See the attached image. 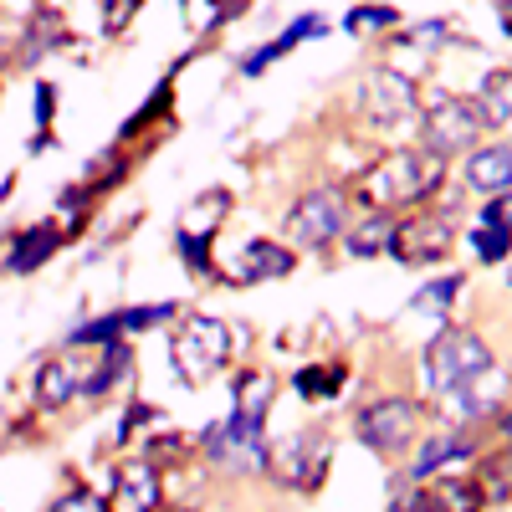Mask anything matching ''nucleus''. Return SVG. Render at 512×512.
<instances>
[{"label": "nucleus", "mask_w": 512, "mask_h": 512, "mask_svg": "<svg viewBox=\"0 0 512 512\" xmlns=\"http://www.w3.org/2000/svg\"><path fill=\"white\" fill-rule=\"evenodd\" d=\"M164 108H169V82H159V93H154V103H149V108H139L134 118H128V123H123V139H134V134H139V128H144V123H149L154 113H164Z\"/></svg>", "instance_id": "35"}, {"label": "nucleus", "mask_w": 512, "mask_h": 512, "mask_svg": "<svg viewBox=\"0 0 512 512\" xmlns=\"http://www.w3.org/2000/svg\"><path fill=\"white\" fill-rule=\"evenodd\" d=\"M446 246H451V226L441 216H410V221L395 226L390 256L405 262V267H415V262H436V256H446Z\"/></svg>", "instance_id": "10"}, {"label": "nucleus", "mask_w": 512, "mask_h": 512, "mask_svg": "<svg viewBox=\"0 0 512 512\" xmlns=\"http://www.w3.org/2000/svg\"><path fill=\"white\" fill-rule=\"evenodd\" d=\"M185 451H190V446H185V436H154V441H144V456H149L154 466H169L175 456L185 461Z\"/></svg>", "instance_id": "32"}, {"label": "nucleus", "mask_w": 512, "mask_h": 512, "mask_svg": "<svg viewBox=\"0 0 512 512\" xmlns=\"http://www.w3.org/2000/svg\"><path fill=\"white\" fill-rule=\"evenodd\" d=\"M154 507H159V466L149 456L118 461L113 492H108V512H154Z\"/></svg>", "instance_id": "9"}, {"label": "nucleus", "mask_w": 512, "mask_h": 512, "mask_svg": "<svg viewBox=\"0 0 512 512\" xmlns=\"http://www.w3.org/2000/svg\"><path fill=\"white\" fill-rule=\"evenodd\" d=\"M134 6H139V0H108V11H113V16H108V31H118L128 16H134Z\"/></svg>", "instance_id": "37"}, {"label": "nucleus", "mask_w": 512, "mask_h": 512, "mask_svg": "<svg viewBox=\"0 0 512 512\" xmlns=\"http://www.w3.org/2000/svg\"><path fill=\"white\" fill-rule=\"evenodd\" d=\"M57 251H62V226H52V221H36V226H26V231L11 241L6 267H11V272H36V267H47Z\"/></svg>", "instance_id": "12"}, {"label": "nucleus", "mask_w": 512, "mask_h": 512, "mask_svg": "<svg viewBox=\"0 0 512 512\" xmlns=\"http://www.w3.org/2000/svg\"><path fill=\"white\" fill-rule=\"evenodd\" d=\"M395 21L400 16L390 6H359V11L344 16V31H379V26H395Z\"/></svg>", "instance_id": "28"}, {"label": "nucleus", "mask_w": 512, "mask_h": 512, "mask_svg": "<svg viewBox=\"0 0 512 512\" xmlns=\"http://www.w3.org/2000/svg\"><path fill=\"white\" fill-rule=\"evenodd\" d=\"M436 185H441V159L431 149H400L369 169L364 195L374 200V210H400V205H420L425 195H436Z\"/></svg>", "instance_id": "1"}, {"label": "nucleus", "mask_w": 512, "mask_h": 512, "mask_svg": "<svg viewBox=\"0 0 512 512\" xmlns=\"http://www.w3.org/2000/svg\"><path fill=\"white\" fill-rule=\"evenodd\" d=\"M497 425H502V431H507V436H512V410H507V415H502V420H497Z\"/></svg>", "instance_id": "40"}, {"label": "nucleus", "mask_w": 512, "mask_h": 512, "mask_svg": "<svg viewBox=\"0 0 512 512\" xmlns=\"http://www.w3.org/2000/svg\"><path fill=\"white\" fill-rule=\"evenodd\" d=\"M231 415H241V420H251V425H267V410H272V400H277V379L272 374H241L236 384H231Z\"/></svg>", "instance_id": "13"}, {"label": "nucleus", "mask_w": 512, "mask_h": 512, "mask_svg": "<svg viewBox=\"0 0 512 512\" xmlns=\"http://www.w3.org/2000/svg\"><path fill=\"white\" fill-rule=\"evenodd\" d=\"M344 379H349V369H297V379H292V390L303 395V400H328V395H338L344 390Z\"/></svg>", "instance_id": "25"}, {"label": "nucleus", "mask_w": 512, "mask_h": 512, "mask_svg": "<svg viewBox=\"0 0 512 512\" xmlns=\"http://www.w3.org/2000/svg\"><path fill=\"white\" fill-rule=\"evenodd\" d=\"M482 134V113L472 98H441L431 113H425V149L436 159H451V154H466Z\"/></svg>", "instance_id": "8"}, {"label": "nucleus", "mask_w": 512, "mask_h": 512, "mask_svg": "<svg viewBox=\"0 0 512 512\" xmlns=\"http://www.w3.org/2000/svg\"><path fill=\"white\" fill-rule=\"evenodd\" d=\"M47 512H108V502H103L98 492H88V487H72V492H62Z\"/></svg>", "instance_id": "29"}, {"label": "nucleus", "mask_w": 512, "mask_h": 512, "mask_svg": "<svg viewBox=\"0 0 512 512\" xmlns=\"http://www.w3.org/2000/svg\"><path fill=\"white\" fill-rule=\"evenodd\" d=\"M472 246H477V256H482V262H502V256L512 251V236H507V231H487V226H477Z\"/></svg>", "instance_id": "30"}, {"label": "nucleus", "mask_w": 512, "mask_h": 512, "mask_svg": "<svg viewBox=\"0 0 512 512\" xmlns=\"http://www.w3.org/2000/svg\"><path fill=\"white\" fill-rule=\"evenodd\" d=\"M482 226H487V231H507V236H512V195H492V200L482 205Z\"/></svg>", "instance_id": "33"}, {"label": "nucleus", "mask_w": 512, "mask_h": 512, "mask_svg": "<svg viewBox=\"0 0 512 512\" xmlns=\"http://www.w3.org/2000/svg\"><path fill=\"white\" fill-rule=\"evenodd\" d=\"M297 267V256L282 241H246L241 251V282H267V277H287Z\"/></svg>", "instance_id": "15"}, {"label": "nucleus", "mask_w": 512, "mask_h": 512, "mask_svg": "<svg viewBox=\"0 0 512 512\" xmlns=\"http://www.w3.org/2000/svg\"><path fill=\"white\" fill-rule=\"evenodd\" d=\"M395 216L390 210H374V216L354 221L344 236H349V256H390V241H395Z\"/></svg>", "instance_id": "18"}, {"label": "nucleus", "mask_w": 512, "mask_h": 512, "mask_svg": "<svg viewBox=\"0 0 512 512\" xmlns=\"http://www.w3.org/2000/svg\"><path fill=\"white\" fill-rule=\"evenodd\" d=\"M169 359H175L185 384H200L216 369H226V359H231V328L221 318H210V313H190L180 323V333L169 338Z\"/></svg>", "instance_id": "3"}, {"label": "nucleus", "mask_w": 512, "mask_h": 512, "mask_svg": "<svg viewBox=\"0 0 512 512\" xmlns=\"http://www.w3.org/2000/svg\"><path fill=\"white\" fill-rule=\"evenodd\" d=\"M287 231H292L297 246H308V251L333 246L338 236L349 231V200H344V190H308L303 200L287 210Z\"/></svg>", "instance_id": "5"}, {"label": "nucleus", "mask_w": 512, "mask_h": 512, "mask_svg": "<svg viewBox=\"0 0 512 512\" xmlns=\"http://www.w3.org/2000/svg\"><path fill=\"white\" fill-rule=\"evenodd\" d=\"M267 472H272V482H282V487H292V492H313V487L323 482V472H328V446H323V436H318V431H297V436L277 441V446L267 451Z\"/></svg>", "instance_id": "7"}, {"label": "nucleus", "mask_w": 512, "mask_h": 512, "mask_svg": "<svg viewBox=\"0 0 512 512\" xmlns=\"http://www.w3.org/2000/svg\"><path fill=\"white\" fill-rule=\"evenodd\" d=\"M461 180L477 195H512V144H492V149H472L466 154Z\"/></svg>", "instance_id": "11"}, {"label": "nucleus", "mask_w": 512, "mask_h": 512, "mask_svg": "<svg viewBox=\"0 0 512 512\" xmlns=\"http://www.w3.org/2000/svg\"><path fill=\"white\" fill-rule=\"evenodd\" d=\"M118 338H123L118 313H103V318H93V323H77V328L67 333V349H108V344H118Z\"/></svg>", "instance_id": "24"}, {"label": "nucleus", "mask_w": 512, "mask_h": 512, "mask_svg": "<svg viewBox=\"0 0 512 512\" xmlns=\"http://www.w3.org/2000/svg\"><path fill=\"white\" fill-rule=\"evenodd\" d=\"M456 292H461V277L451 272V277H441V282H425L415 303H420V308H446V303H451Z\"/></svg>", "instance_id": "31"}, {"label": "nucleus", "mask_w": 512, "mask_h": 512, "mask_svg": "<svg viewBox=\"0 0 512 512\" xmlns=\"http://www.w3.org/2000/svg\"><path fill=\"white\" fill-rule=\"evenodd\" d=\"M354 431H359V441H364L369 451H379V456H400V451L415 441V431H420V405L405 400V395L374 400V405L359 410Z\"/></svg>", "instance_id": "6"}, {"label": "nucleus", "mask_w": 512, "mask_h": 512, "mask_svg": "<svg viewBox=\"0 0 512 512\" xmlns=\"http://www.w3.org/2000/svg\"><path fill=\"white\" fill-rule=\"evenodd\" d=\"M82 395V379L72 374L67 359H47L36 369V405H47V410H62Z\"/></svg>", "instance_id": "17"}, {"label": "nucleus", "mask_w": 512, "mask_h": 512, "mask_svg": "<svg viewBox=\"0 0 512 512\" xmlns=\"http://www.w3.org/2000/svg\"><path fill=\"white\" fill-rule=\"evenodd\" d=\"M205 461H216V466H231V472H267V425H251L241 415L231 420H210V431H205Z\"/></svg>", "instance_id": "4"}, {"label": "nucleus", "mask_w": 512, "mask_h": 512, "mask_svg": "<svg viewBox=\"0 0 512 512\" xmlns=\"http://www.w3.org/2000/svg\"><path fill=\"white\" fill-rule=\"evenodd\" d=\"M308 36H323V21H318V16H297V21H292L277 41H267V47H256V52L241 62V72H246V77H262L272 62H282V57L297 47V41H308Z\"/></svg>", "instance_id": "14"}, {"label": "nucleus", "mask_w": 512, "mask_h": 512, "mask_svg": "<svg viewBox=\"0 0 512 512\" xmlns=\"http://www.w3.org/2000/svg\"><path fill=\"white\" fill-rule=\"evenodd\" d=\"M446 461H472V441H466V436H431L420 446V456L410 461V477L425 482V477H436Z\"/></svg>", "instance_id": "19"}, {"label": "nucleus", "mask_w": 512, "mask_h": 512, "mask_svg": "<svg viewBox=\"0 0 512 512\" xmlns=\"http://www.w3.org/2000/svg\"><path fill=\"white\" fill-rule=\"evenodd\" d=\"M128 364H134V349H128V338H118V344H108V349H103V364H98L88 379H82V395H93V400H98V395H108L113 384L128 374Z\"/></svg>", "instance_id": "20"}, {"label": "nucleus", "mask_w": 512, "mask_h": 512, "mask_svg": "<svg viewBox=\"0 0 512 512\" xmlns=\"http://www.w3.org/2000/svg\"><path fill=\"white\" fill-rule=\"evenodd\" d=\"M364 103H369L374 123H400L410 113V82L395 77V72H379V77H369V98Z\"/></svg>", "instance_id": "16"}, {"label": "nucleus", "mask_w": 512, "mask_h": 512, "mask_svg": "<svg viewBox=\"0 0 512 512\" xmlns=\"http://www.w3.org/2000/svg\"><path fill=\"white\" fill-rule=\"evenodd\" d=\"M492 369V349L487 338L472 333V328H446L431 349H425V384H431L436 395H451L461 390L466 379H477Z\"/></svg>", "instance_id": "2"}, {"label": "nucleus", "mask_w": 512, "mask_h": 512, "mask_svg": "<svg viewBox=\"0 0 512 512\" xmlns=\"http://www.w3.org/2000/svg\"><path fill=\"white\" fill-rule=\"evenodd\" d=\"M497 21H502V31L512 36V0H502V11H497Z\"/></svg>", "instance_id": "39"}, {"label": "nucleus", "mask_w": 512, "mask_h": 512, "mask_svg": "<svg viewBox=\"0 0 512 512\" xmlns=\"http://www.w3.org/2000/svg\"><path fill=\"white\" fill-rule=\"evenodd\" d=\"M175 318V303H149V308H118V323H123V338L128 333H149L159 323Z\"/></svg>", "instance_id": "26"}, {"label": "nucleus", "mask_w": 512, "mask_h": 512, "mask_svg": "<svg viewBox=\"0 0 512 512\" xmlns=\"http://www.w3.org/2000/svg\"><path fill=\"white\" fill-rule=\"evenodd\" d=\"M52 113H57V88H52V82H41V88H36V123H41V134H47Z\"/></svg>", "instance_id": "36"}, {"label": "nucleus", "mask_w": 512, "mask_h": 512, "mask_svg": "<svg viewBox=\"0 0 512 512\" xmlns=\"http://www.w3.org/2000/svg\"><path fill=\"white\" fill-rule=\"evenodd\" d=\"M149 420H159V405H149V400H134L123 410V425H118V441H128L139 431V425H149Z\"/></svg>", "instance_id": "34"}, {"label": "nucleus", "mask_w": 512, "mask_h": 512, "mask_svg": "<svg viewBox=\"0 0 512 512\" xmlns=\"http://www.w3.org/2000/svg\"><path fill=\"white\" fill-rule=\"evenodd\" d=\"M482 123H512V72H492L477 93Z\"/></svg>", "instance_id": "23"}, {"label": "nucleus", "mask_w": 512, "mask_h": 512, "mask_svg": "<svg viewBox=\"0 0 512 512\" xmlns=\"http://www.w3.org/2000/svg\"><path fill=\"white\" fill-rule=\"evenodd\" d=\"M210 6H216V16H241L251 0H210Z\"/></svg>", "instance_id": "38"}, {"label": "nucleus", "mask_w": 512, "mask_h": 512, "mask_svg": "<svg viewBox=\"0 0 512 512\" xmlns=\"http://www.w3.org/2000/svg\"><path fill=\"white\" fill-rule=\"evenodd\" d=\"M62 16L57 11H36L31 16V26H26V41H21V52H26V62H41L52 47H62Z\"/></svg>", "instance_id": "22"}, {"label": "nucleus", "mask_w": 512, "mask_h": 512, "mask_svg": "<svg viewBox=\"0 0 512 512\" xmlns=\"http://www.w3.org/2000/svg\"><path fill=\"white\" fill-rule=\"evenodd\" d=\"M512 456H492L487 466H482V497H507V487H512V466H507Z\"/></svg>", "instance_id": "27"}, {"label": "nucleus", "mask_w": 512, "mask_h": 512, "mask_svg": "<svg viewBox=\"0 0 512 512\" xmlns=\"http://www.w3.org/2000/svg\"><path fill=\"white\" fill-rule=\"evenodd\" d=\"M226 210H231V195H226V190H205V195L190 205V216L180 221V231H185V236H200V241H210V236H216V226H221V216H226Z\"/></svg>", "instance_id": "21"}]
</instances>
